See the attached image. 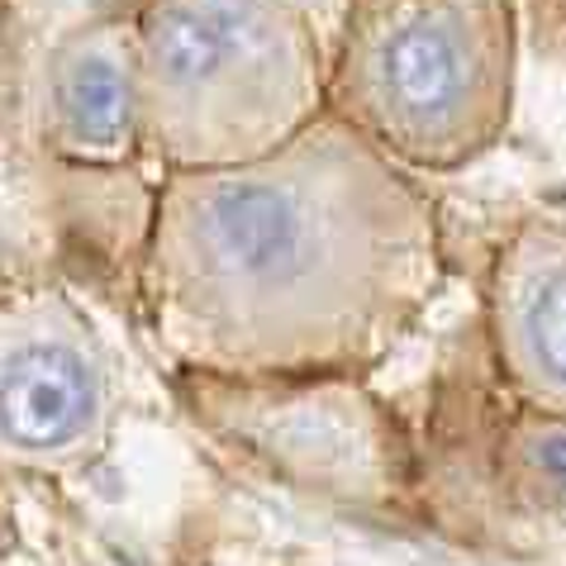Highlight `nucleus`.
Wrapping results in <instances>:
<instances>
[{"label":"nucleus","mask_w":566,"mask_h":566,"mask_svg":"<svg viewBox=\"0 0 566 566\" xmlns=\"http://www.w3.org/2000/svg\"><path fill=\"white\" fill-rule=\"evenodd\" d=\"M495 39V0H405L371 43L376 109L415 144L458 138L485 101Z\"/></svg>","instance_id":"nucleus-4"},{"label":"nucleus","mask_w":566,"mask_h":566,"mask_svg":"<svg viewBox=\"0 0 566 566\" xmlns=\"http://www.w3.org/2000/svg\"><path fill=\"white\" fill-rule=\"evenodd\" d=\"M533 458H538L543 476L557 485V491H566V429H547L538 443H533Z\"/></svg>","instance_id":"nucleus-7"},{"label":"nucleus","mask_w":566,"mask_h":566,"mask_svg":"<svg viewBox=\"0 0 566 566\" xmlns=\"http://www.w3.org/2000/svg\"><path fill=\"white\" fill-rule=\"evenodd\" d=\"M134 43L144 115L177 157H262L314 105V49L286 0H153Z\"/></svg>","instance_id":"nucleus-2"},{"label":"nucleus","mask_w":566,"mask_h":566,"mask_svg":"<svg viewBox=\"0 0 566 566\" xmlns=\"http://www.w3.org/2000/svg\"><path fill=\"white\" fill-rule=\"evenodd\" d=\"M167 295L224 348L314 357L371 334L423 262V219L348 129L181 177L157 229Z\"/></svg>","instance_id":"nucleus-1"},{"label":"nucleus","mask_w":566,"mask_h":566,"mask_svg":"<svg viewBox=\"0 0 566 566\" xmlns=\"http://www.w3.org/2000/svg\"><path fill=\"white\" fill-rule=\"evenodd\" d=\"M53 144L86 163H119L144 124L138 43L129 29L101 24L72 34L49 62Z\"/></svg>","instance_id":"nucleus-5"},{"label":"nucleus","mask_w":566,"mask_h":566,"mask_svg":"<svg viewBox=\"0 0 566 566\" xmlns=\"http://www.w3.org/2000/svg\"><path fill=\"white\" fill-rule=\"evenodd\" d=\"M105 423V367L57 295L0 305V462L62 467Z\"/></svg>","instance_id":"nucleus-3"},{"label":"nucleus","mask_w":566,"mask_h":566,"mask_svg":"<svg viewBox=\"0 0 566 566\" xmlns=\"http://www.w3.org/2000/svg\"><path fill=\"white\" fill-rule=\"evenodd\" d=\"M505 319L528 381L566 400V253H528L514 262Z\"/></svg>","instance_id":"nucleus-6"}]
</instances>
